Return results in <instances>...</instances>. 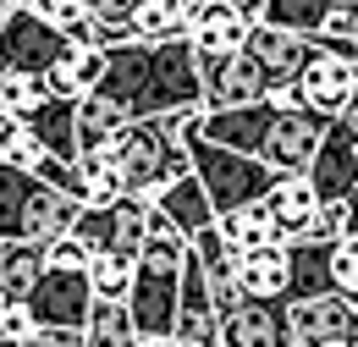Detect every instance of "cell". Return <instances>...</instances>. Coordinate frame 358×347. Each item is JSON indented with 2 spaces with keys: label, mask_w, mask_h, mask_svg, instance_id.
Segmentation results:
<instances>
[{
  "label": "cell",
  "mask_w": 358,
  "mask_h": 347,
  "mask_svg": "<svg viewBox=\"0 0 358 347\" xmlns=\"http://www.w3.org/2000/svg\"><path fill=\"white\" fill-rule=\"evenodd\" d=\"M94 94H105L127 122L199 105V55H193V44L182 34L160 39V44H133V39L110 44Z\"/></svg>",
  "instance_id": "1"
},
{
  "label": "cell",
  "mask_w": 358,
  "mask_h": 347,
  "mask_svg": "<svg viewBox=\"0 0 358 347\" xmlns=\"http://www.w3.org/2000/svg\"><path fill=\"white\" fill-rule=\"evenodd\" d=\"M105 155H110V166L122 176V193L155 199L166 182H177V176L187 171V149H182V138H177V111L127 122V127L110 138Z\"/></svg>",
  "instance_id": "2"
},
{
  "label": "cell",
  "mask_w": 358,
  "mask_h": 347,
  "mask_svg": "<svg viewBox=\"0 0 358 347\" xmlns=\"http://www.w3.org/2000/svg\"><path fill=\"white\" fill-rule=\"evenodd\" d=\"M292 88H298V105H303V111H314L320 122L342 116L348 105H358V50L309 39L303 66L292 72Z\"/></svg>",
  "instance_id": "3"
},
{
  "label": "cell",
  "mask_w": 358,
  "mask_h": 347,
  "mask_svg": "<svg viewBox=\"0 0 358 347\" xmlns=\"http://www.w3.org/2000/svg\"><path fill=\"white\" fill-rule=\"evenodd\" d=\"M303 176H309L320 204L353 199V187H358V105H348L342 116H331V122L320 127V143H314Z\"/></svg>",
  "instance_id": "4"
},
{
  "label": "cell",
  "mask_w": 358,
  "mask_h": 347,
  "mask_svg": "<svg viewBox=\"0 0 358 347\" xmlns=\"http://www.w3.org/2000/svg\"><path fill=\"white\" fill-rule=\"evenodd\" d=\"M287 320V347L309 342H358V304L348 292H314V298H292L281 304Z\"/></svg>",
  "instance_id": "5"
},
{
  "label": "cell",
  "mask_w": 358,
  "mask_h": 347,
  "mask_svg": "<svg viewBox=\"0 0 358 347\" xmlns=\"http://www.w3.org/2000/svg\"><path fill=\"white\" fill-rule=\"evenodd\" d=\"M270 78L248 50H226V55H199V105L204 111H231V105H254L265 99Z\"/></svg>",
  "instance_id": "6"
},
{
  "label": "cell",
  "mask_w": 358,
  "mask_h": 347,
  "mask_svg": "<svg viewBox=\"0 0 358 347\" xmlns=\"http://www.w3.org/2000/svg\"><path fill=\"white\" fill-rule=\"evenodd\" d=\"M143 215H149V199L122 193V199L105 204V210H78L72 237H78L89 254H127V260H133L138 243H143Z\"/></svg>",
  "instance_id": "7"
},
{
  "label": "cell",
  "mask_w": 358,
  "mask_h": 347,
  "mask_svg": "<svg viewBox=\"0 0 358 347\" xmlns=\"http://www.w3.org/2000/svg\"><path fill=\"white\" fill-rule=\"evenodd\" d=\"M66 50V39L45 28L28 6L6 11L0 17V72H28V78H45V66Z\"/></svg>",
  "instance_id": "8"
},
{
  "label": "cell",
  "mask_w": 358,
  "mask_h": 347,
  "mask_svg": "<svg viewBox=\"0 0 358 347\" xmlns=\"http://www.w3.org/2000/svg\"><path fill=\"white\" fill-rule=\"evenodd\" d=\"M320 116L314 111H270V127L259 138V149H254V160L265 166V171H303L314 155V143H320Z\"/></svg>",
  "instance_id": "9"
},
{
  "label": "cell",
  "mask_w": 358,
  "mask_h": 347,
  "mask_svg": "<svg viewBox=\"0 0 358 347\" xmlns=\"http://www.w3.org/2000/svg\"><path fill=\"white\" fill-rule=\"evenodd\" d=\"M248 34V11L243 0H199V11L182 22V39L193 44V55H226V50H243Z\"/></svg>",
  "instance_id": "10"
},
{
  "label": "cell",
  "mask_w": 358,
  "mask_h": 347,
  "mask_svg": "<svg viewBox=\"0 0 358 347\" xmlns=\"http://www.w3.org/2000/svg\"><path fill=\"white\" fill-rule=\"evenodd\" d=\"M22 304L34 309V320L39 325H83V314H89V281H83V270H45L39 276V287L22 298Z\"/></svg>",
  "instance_id": "11"
},
{
  "label": "cell",
  "mask_w": 358,
  "mask_h": 347,
  "mask_svg": "<svg viewBox=\"0 0 358 347\" xmlns=\"http://www.w3.org/2000/svg\"><path fill=\"white\" fill-rule=\"evenodd\" d=\"M259 204H265V215H270V226H275L281 243H298V237L309 232L314 210H320V199H314V187H309L303 171H275Z\"/></svg>",
  "instance_id": "12"
},
{
  "label": "cell",
  "mask_w": 358,
  "mask_h": 347,
  "mask_svg": "<svg viewBox=\"0 0 358 347\" xmlns=\"http://www.w3.org/2000/svg\"><path fill=\"white\" fill-rule=\"evenodd\" d=\"M231 281H237V292H243V298H254V304H287V287H292L287 243H265V248L237 254Z\"/></svg>",
  "instance_id": "13"
},
{
  "label": "cell",
  "mask_w": 358,
  "mask_h": 347,
  "mask_svg": "<svg viewBox=\"0 0 358 347\" xmlns=\"http://www.w3.org/2000/svg\"><path fill=\"white\" fill-rule=\"evenodd\" d=\"M78 199L72 193H61V187H50L34 176V187H28V199H22V215H17V243H50V237H61V232H72V220H78Z\"/></svg>",
  "instance_id": "14"
},
{
  "label": "cell",
  "mask_w": 358,
  "mask_h": 347,
  "mask_svg": "<svg viewBox=\"0 0 358 347\" xmlns=\"http://www.w3.org/2000/svg\"><path fill=\"white\" fill-rule=\"evenodd\" d=\"M215 347H287V320H281V304H243L215 320Z\"/></svg>",
  "instance_id": "15"
},
{
  "label": "cell",
  "mask_w": 358,
  "mask_h": 347,
  "mask_svg": "<svg viewBox=\"0 0 358 347\" xmlns=\"http://www.w3.org/2000/svg\"><path fill=\"white\" fill-rule=\"evenodd\" d=\"M243 50L259 61V72H265L270 83H292V72H298L303 55H309V39H303V34H287V28H270V22H248Z\"/></svg>",
  "instance_id": "16"
},
{
  "label": "cell",
  "mask_w": 358,
  "mask_h": 347,
  "mask_svg": "<svg viewBox=\"0 0 358 347\" xmlns=\"http://www.w3.org/2000/svg\"><path fill=\"white\" fill-rule=\"evenodd\" d=\"M149 210H160L182 237H193V232H204V226L215 220V215H210V199H204V187H199V176H193V171H182L177 182H166V187L149 199Z\"/></svg>",
  "instance_id": "17"
},
{
  "label": "cell",
  "mask_w": 358,
  "mask_h": 347,
  "mask_svg": "<svg viewBox=\"0 0 358 347\" xmlns=\"http://www.w3.org/2000/svg\"><path fill=\"white\" fill-rule=\"evenodd\" d=\"M99 72H105V50H78V44H66V50L45 66V88L55 99H83V94L99 83Z\"/></svg>",
  "instance_id": "18"
},
{
  "label": "cell",
  "mask_w": 358,
  "mask_h": 347,
  "mask_svg": "<svg viewBox=\"0 0 358 347\" xmlns=\"http://www.w3.org/2000/svg\"><path fill=\"white\" fill-rule=\"evenodd\" d=\"M210 226H215V237H221V243L231 248V254H248V248H265V243H281L259 199H254V204H237V210H226V215H215Z\"/></svg>",
  "instance_id": "19"
},
{
  "label": "cell",
  "mask_w": 358,
  "mask_h": 347,
  "mask_svg": "<svg viewBox=\"0 0 358 347\" xmlns=\"http://www.w3.org/2000/svg\"><path fill=\"white\" fill-rule=\"evenodd\" d=\"M45 276V248L39 243H0V298L22 304Z\"/></svg>",
  "instance_id": "20"
},
{
  "label": "cell",
  "mask_w": 358,
  "mask_h": 347,
  "mask_svg": "<svg viewBox=\"0 0 358 347\" xmlns=\"http://www.w3.org/2000/svg\"><path fill=\"white\" fill-rule=\"evenodd\" d=\"M325 11H331V0H254L248 22H270V28H287V34L314 39V28H320Z\"/></svg>",
  "instance_id": "21"
},
{
  "label": "cell",
  "mask_w": 358,
  "mask_h": 347,
  "mask_svg": "<svg viewBox=\"0 0 358 347\" xmlns=\"http://www.w3.org/2000/svg\"><path fill=\"white\" fill-rule=\"evenodd\" d=\"M72 171H78V204H83V210H105V204L122 199V176H116V166H110L105 149H99V155H78Z\"/></svg>",
  "instance_id": "22"
},
{
  "label": "cell",
  "mask_w": 358,
  "mask_h": 347,
  "mask_svg": "<svg viewBox=\"0 0 358 347\" xmlns=\"http://www.w3.org/2000/svg\"><path fill=\"white\" fill-rule=\"evenodd\" d=\"M83 281H89L94 304H127V292H133V260L127 254H89Z\"/></svg>",
  "instance_id": "23"
},
{
  "label": "cell",
  "mask_w": 358,
  "mask_h": 347,
  "mask_svg": "<svg viewBox=\"0 0 358 347\" xmlns=\"http://www.w3.org/2000/svg\"><path fill=\"white\" fill-rule=\"evenodd\" d=\"M182 34V11L177 0H138L133 17H127V39L133 44H160Z\"/></svg>",
  "instance_id": "24"
},
{
  "label": "cell",
  "mask_w": 358,
  "mask_h": 347,
  "mask_svg": "<svg viewBox=\"0 0 358 347\" xmlns=\"http://www.w3.org/2000/svg\"><path fill=\"white\" fill-rule=\"evenodd\" d=\"M83 347H133V320H127V304H89L83 314Z\"/></svg>",
  "instance_id": "25"
},
{
  "label": "cell",
  "mask_w": 358,
  "mask_h": 347,
  "mask_svg": "<svg viewBox=\"0 0 358 347\" xmlns=\"http://www.w3.org/2000/svg\"><path fill=\"white\" fill-rule=\"evenodd\" d=\"M45 99H50L45 78H28V72H0V116H6V122H28Z\"/></svg>",
  "instance_id": "26"
},
{
  "label": "cell",
  "mask_w": 358,
  "mask_h": 347,
  "mask_svg": "<svg viewBox=\"0 0 358 347\" xmlns=\"http://www.w3.org/2000/svg\"><path fill=\"white\" fill-rule=\"evenodd\" d=\"M133 6H138V0H83L94 34H99V50L127 44V17H133Z\"/></svg>",
  "instance_id": "27"
},
{
  "label": "cell",
  "mask_w": 358,
  "mask_h": 347,
  "mask_svg": "<svg viewBox=\"0 0 358 347\" xmlns=\"http://www.w3.org/2000/svg\"><path fill=\"white\" fill-rule=\"evenodd\" d=\"M28 187H34V171H11V166H0V243H17V215H22Z\"/></svg>",
  "instance_id": "28"
},
{
  "label": "cell",
  "mask_w": 358,
  "mask_h": 347,
  "mask_svg": "<svg viewBox=\"0 0 358 347\" xmlns=\"http://www.w3.org/2000/svg\"><path fill=\"white\" fill-rule=\"evenodd\" d=\"M45 160V149L34 143V132L22 127V122H6L0 116V166H11V171H34Z\"/></svg>",
  "instance_id": "29"
},
{
  "label": "cell",
  "mask_w": 358,
  "mask_h": 347,
  "mask_svg": "<svg viewBox=\"0 0 358 347\" xmlns=\"http://www.w3.org/2000/svg\"><path fill=\"white\" fill-rule=\"evenodd\" d=\"M303 237H309V243H336V237H358V232H353V199H331V204H320Z\"/></svg>",
  "instance_id": "30"
},
{
  "label": "cell",
  "mask_w": 358,
  "mask_h": 347,
  "mask_svg": "<svg viewBox=\"0 0 358 347\" xmlns=\"http://www.w3.org/2000/svg\"><path fill=\"white\" fill-rule=\"evenodd\" d=\"M22 6H28L45 28H55V34H66L72 22H83V17H89V11H83V0H22Z\"/></svg>",
  "instance_id": "31"
},
{
  "label": "cell",
  "mask_w": 358,
  "mask_h": 347,
  "mask_svg": "<svg viewBox=\"0 0 358 347\" xmlns=\"http://www.w3.org/2000/svg\"><path fill=\"white\" fill-rule=\"evenodd\" d=\"M39 248H45V270H83V264H89V248H83L72 232L50 237V243H39Z\"/></svg>",
  "instance_id": "32"
},
{
  "label": "cell",
  "mask_w": 358,
  "mask_h": 347,
  "mask_svg": "<svg viewBox=\"0 0 358 347\" xmlns=\"http://www.w3.org/2000/svg\"><path fill=\"white\" fill-rule=\"evenodd\" d=\"M34 325H39V320H34L28 304H0V342L6 347H22L34 337Z\"/></svg>",
  "instance_id": "33"
},
{
  "label": "cell",
  "mask_w": 358,
  "mask_h": 347,
  "mask_svg": "<svg viewBox=\"0 0 358 347\" xmlns=\"http://www.w3.org/2000/svg\"><path fill=\"white\" fill-rule=\"evenodd\" d=\"M22 347H83V331H72V325H34V337Z\"/></svg>",
  "instance_id": "34"
},
{
  "label": "cell",
  "mask_w": 358,
  "mask_h": 347,
  "mask_svg": "<svg viewBox=\"0 0 358 347\" xmlns=\"http://www.w3.org/2000/svg\"><path fill=\"white\" fill-rule=\"evenodd\" d=\"M133 347H193V342H177V337H138Z\"/></svg>",
  "instance_id": "35"
},
{
  "label": "cell",
  "mask_w": 358,
  "mask_h": 347,
  "mask_svg": "<svg viewBox=\"0 0 358 347\" xmlns=\"http://www.w3.org/2000/svg\"><path fill=\"white\" fill-rule=\"evenodd\" d=\"M309 347H358V342H309Z\"/></svg>",
  "instance_id": "36"
},
{
  "label": "cell",
  "mask_w": 358,
  "mask_h": 347,
  "mask_svg": "<svg viewBox=\"0 0 358 347\" xmlns=\"http://www.w3.org/2000/svg\"><path fill=\"white\" fill-rule=\"evenodd\" d=\"M248 6H254V0H243V11H248Z\"/></svg>",
  "instance_id": "37"
},
{
  "label": "cell",
  "mask_w": 358,
  "mask_h": 347,
  "mask_svg": "<svg viewBox=\"0 0 358 347\" xmlns=\"http://www.w3.org/2000/svg\"><path fill=\"white\" fill-rule=\"evenodd\" d=\"M0 347H6V342H0Z\"/></svg>",
  "instance_id": "38"
}]
</instances>
